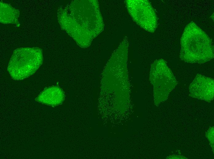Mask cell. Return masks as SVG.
<instances>
[{"label":"cell","instance_id":"1","mask_svg":"<svg viewBox=\"0 0 214 159\" xmlns=\"http://www.w3.org/2000/svg\"><path fill=\"white\" fill-rule=\"evenodd\" d=\"M180 57L185 62L202 64L214 58V46L208 35L194 22L185 27L180 39Z\"/></svg>","mask_w":214,"mask_h":159},{"label":"cell","instance_id":"2","mask_svg":"<svg viewBox=\"0 0 214 159\" xmlns=\"http://www.w3.org/2000/svg\"><path fill=\"white\" fill-rule=\"evenodd\" d=\"M43 61L42 51L41 48L37 47L18 48L13 52L7 70L13 79L22 80L34 73Z\"/></svg>","mask_w":214,"mask_h":159},{"label":"cell","instance_id":"3","mask_svg":"<svg viewBox=\"0 0 214 159\" xmlns=\"http://www.w3.org/2000/svg\"><path fill=\"white\" fill-rule=\"evenodd\" d=\"M150 79L155 94L160 95L162 100L166 99L177 84L173 73L162 59L156 60L152 65Z\"/></svg>","mask_w":214,"mask_h":159},{"label":"cell","instance_id":"4","mask_svg":"<svg viewBox=\"0 0 214 159\" xmlns=\"http://www.w3.org/2000/svg\"><path fill=\"white\" fill-rule=\"evenodd\" d=\"M129 13L134 21L146 31L153 33L157 24L156 13L149 2L147 0L125 1Z\"/></svg>","mask_w":214,"mask_h":159},{"label":"cell","instance_id":"5","mask_svg":"<svg viewBox=\"0 0 214 159\" xmlns=\"http://www.w3.org/2000/svg\"><path fill=\"white\" fill-rule=\"evenodd\" d=\"M214 81L212 78L197 74L189 87L190 96L210 102L213 99Z\"/></svg>","mask_w":214,"mask_h":159},{"label":"cell","instance_id":"6","mask_svg":"<svg viewBox=\"0 0 214 159\" xmlns=\"http://www.w3.org/2000/svg\"><path fill=\"white\" fill-rule=\"evenodd\" d=\"M65 97L64 93L61 89L57 86H52L44 89L35 100L42 104L55 106L61 104Z\"/></svg>","mask_w":214,"mask_h":159},{"label":"cell","instance_id":"7","mask_svg":"<svg viewBox=\"0 0 214 159\" xmlns=\"http://www.w3.org/2000/svg\"><path fill=\"white\" fill-rule=\"evenodd\" d=\"M19 10L9 4L0 2V22L4 24H12L19 26Z\"/></svg>","mask_w":214,"mask_h":159}]
</instances>
